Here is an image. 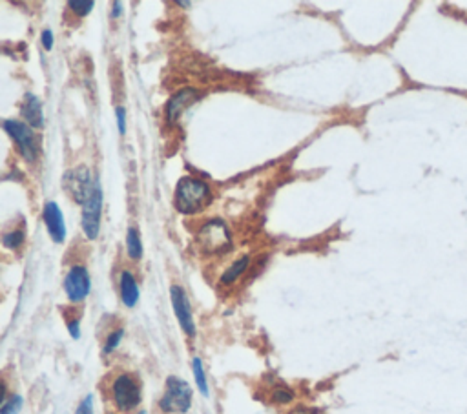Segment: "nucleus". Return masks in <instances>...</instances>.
Instances as JSON below:
<instances>
[{"label":"nucleus","instance_id":"1","mask_svg":"<svg viewBox=\"0 0 467 414\" xmlns=\"http://www.w3.org/2000/svg\"><path fill=\"white\" fill-rule=\"evenodd\" d=\"M210 203V187L197 177H183L175 190V208L181 214L192 215L201 212Z\"/></svg>","mask_w":467,"mask_h":414},{"label":"nucleus","instance_id":"2","mask_svg":"<svg viewBox=\"0 0 467 414\" xmlns=\"http://www.w3.org/2000/svg\"><path fill=\"white\" fill-rule=\"evenodd\" d=\"M112 400L121 413H131L139 407L143 400V389L139 379L130 372H122L112 382Z\"/></svg>","mask_w":467,"mask_h":414},{"label":"nucleus","instance_id":"3","mask_svg":"<svg viewBox=\"0 0 467 414\" xmlns=\"http://www.w3.org/2000/svg\"><path fill=\"white\" fill-rule=\"evenodd\" d=\"M192 406V389L184 379L170 376L166 379V389L159 407L168 414H184Z\"/></svg>","mask_w":467,"mask_h":414},{"label":"nucleus","instance_id":"4","mask_svg":"<svg viewBox=\"0 0 467 414\" xmlns=\"http://www.w3.org/2000/svg\"><path fill=\"white\" fill-rule=\"evenodd\" d=\"M197 243L201 244L206 254H223L232 247L230 232L223 221L214 219L203 225L197 234Z\"/></svg>","mask_w":467,"mask_h":414},{"label":"nucleus","instance_id":"5","mask_svg":"<svg viewBox=\"0 0 467 414\" xmlns=\"http://www.w3.org/2000/svg\"><path fill=\"white\" fill-rule=\"evenodd\" d=\"M4 130L6 134H9V137L17 143L18 150L24 155L28 162H33L37 159V153H39V146H37L35 134L31 131V128L28 124L20 121H15V119H8L4 121Z\"/></svg>","mask_w":467,"mask_h":414},{"label":"nucleus","instance_id":"6","mask_svg":"<svg viewBox=\"0 0 467 414\" xmlns=\"http://www.w3.org/2000/svg\"><path fill=\"white\" fill-rule=\"evenodd\" d=\"M101 212H102V188L101 183L95 179L92 196L83 205V230L88 239H95L101 228Z\"/></svg>","mask_w":467,"mask_h":414},{"label":"nucleus","instance_id":"7","mask_svg":"<svg viewBox=\"0 0 467 414\" xmlns=\"http://www.w3.org/2000/svg\"><path fill=\"white\" fill-rule=\"evenodd\" d=\"M93 187H95V181H92V174H90L86 166L71 168V170L64 175L66 192L70 194L79 205H84L88 197L92 196Z\"/></svg>","mask_w":467,"mask_h":414},{"label":"nucleus","instance_id":"8","mask_svg":"<svg viewBox=\"0 0 467 414\" xmlns=\"http://www.w3.org/2000/svg\"><path fill=\"white\" fill-rule=\"evenodd\" d=\"M92 290V279L84 266H71L64 278V292L71 303H81Z\"/></svg>","mask_w":467,"mask_h":414},{"label":"nucleus","instance_id":"9","mask_svg":"<svg viewBox=\"0 0 467 414\" xmlns=\"http://www.w3.org/2000/svg\"><path fill=\"white\" fill-rule=\"evenodd\" d=\"M170 300H172V307H174L175 318L179 321L183 332L188 336V338H194V336H196V323H194L192 307H190V301H188L187 292H184L179 285H172Z\"/></svg>","mask_w":467,"mask_h":414},{"label":"nucleus","instance_id":"10","mask_svg":"<svg viewBox=\"0 0 467 414\" xmlns=\"http://www.w3.org/2000/svg\"><path fill=\"white\" fill-rule=\"evenodd\" d=\"M44 223H46V228H48L49 236L55 243H62L66 239V223L62 218V212L59 208V205L55 201H49L44 206Z\"/></svg>","mask_w":467,"mask_h":414},{"label":"nucleus","instance_id":"11","mask_svg":"<svg viewBox=\"0 0 467 414\" xmlns=\"http://www.w3.org/2000/svg\"><path fill=\"white\" fill-rule=\"evenodd\" d=\"M197 99H199V93H197L196 90H192V88H187V90H181L179 93H175V95L168 100V105H166V121H177L184 110L190 105H194Z\"/></svg>","mask_w":467,"mask_h":414},{"label":"nucleus","instance_id":"12","mask_svg":"<svg viewBox=\"0 0 467 414\" xmlns=\"http://www.w3.org/2000/svg\"><path fill=\"white\" fill-rule=\"evenodd\" d=\"M119 290H121V300L124 303V307L128 309H134L139 301V285H137L134 274L128 271L121 272V279H119Z\"/></svg>","mask_w":467,"mask_h":414},{"label":"nucleus","instance_id":"13","mask_svg":"<svg viewBox=\"0 0 467 414\" xmlns=\"http://www.w3.org/2000/svg\"><path fill=\"white\" fill-rule=\"evenodd\" d=\"M22 117L26 119V122L33 128H42L44 126V114H42V105L33 93H28L22 105Z\"/></svg>","mask_w":467,"mask_h":414},{"label":"nucleus","instance_id":"14","mask_svg":"<svg viewBox=\"0 0 467 414\" xmlns=\"http://www.w3.org/2000/svg\"><path fill=\"white\" fill-rule=\"evenodd\" d=\"M249 265H250V257L249 256H241L237 261L232 263L227 271L223 272V276H221V283H223V285H234L237 279H240L241 276L247 272Z\"/></svg>","mask_w":467,"mask_h":414},{"label":"nucleus","instance_id":"15","mask_svg":"<svg viewBox=\"0 0 467 414\" xmlns=\"http://www.w3.org/2000/svg\"><path fill=\"white\" fill-rule=\"evenodd\" d=\"M126 252L131 259H141L143 257V243H141L139 232H137L136 227L128 228L126 234Z\"/></svg>","mask_w":467,"mask_h":414},{"label":"nucleus","instance_id":"16","mask_svg":"<svg viewBox=\"0 0 467 414\" xmlns=\"http://www.w3.org/2000/svg\"><path fill=\"white\" fill-rule=\"evenodd\" d=\"M192 371H194V378H196V384H197V389H199V393H201L205 398H208L210 396L208 382H206L205 367H203V362L199 360V357H194L192 360Z\"/></svg>","mask_w":467,"mask_h":414},{"label":"nucleus","instance_id":"17","mask_svg":"<svg viewBox=\"0 0 467 414\" xmlns=\"http://www.w3.org/2000/svg\"><path fill=\"white\" fill-rule=\"evenodd\" d=\"M24 230H20V228H17V230H9L6 232L4 236H2V243H4L6 249H18L22 243H24Z\"/></svg>","mask_w":467,"mask_h":414},{"label":"nucleus","instance_id":"18","mask_svg":"<svg viewBox=\"0 0 467 414\" xmlns=\"http://www.w3.org/2000/svg\"><path fill=\"white\" fill-rule=\"evenodd\" d=\"M22 409V398L18 394H13L11 398H4L2 400V407H0V414H18Z\"/></svg>","mask_w":467,"mask_h":414},{"label":"nucleus","instance_id":"19","mask_svg":"<svg viewBox=\"0 0 467 414\" xmlns=\"http://www.w3.org/2000/svg\"><path fill=\"white\" fill-rule=\"evenodd\" d=\"M68 6H70L71 11L79 15V17H86L93 9L95 2H93V0H71V2H68Z\"/></svg>","mask_w":467,"mask_h":414},{"label":"nucleus","instance_id":"20","mask_svg":"<svg viewBox=\"0 0 467 414\" xmlns=\"http://www.w3.org/2000/svg\"><path fill=\"white\" fill-rule=\"evenodd\" d=\"M122 336H124V331H122V329H117V331L112 332V334H110L108 338H106L105 347H102V353H105V354H112V353H114V350L117 349L119 345H121Z\"/></svg>","mask_w":467,"mask_h":414},{"label":"nucleus","instance_id":"21","mask_svg":"<svg viewBox=\"0 0 467 414\" xmlns=\"http://www.w3.org/2000/svg\"><path fill=\"white\" fill-rule=\"evenodd\" d=\"M272 400H274L276 403H280V406H285V403H290V401L294 400V393H290L288 389L280 387L272 393Z\"/></svg>","mask_w":467,"mask_h":414},{"label":"nucleus","instance_id":"22","mask_svg":"<svg viewBox=\"0 0 467 414\" xmlns=\"http://www.w3.org/2000/svg\"><path fill=\"white\" fill-rule=\"evenodd\" d=\"M75 414H93V396L88 394V396L79 403V407H77Z\"/></svg>","mask_w":467,"mask_h":414},{"label":"nucleus","instance_id":"23","mask_svg":"<svg viewBox=\"0 0 467 414\" xmlns=\"http://www.w3.org/2000/svg\"><path fill=\"white\" fill-rule=\"evenodd\" d=\"M115 117H117L119 131H121V136H124V134H126V110L119 106V108L115 110Z\"/></svg>","mask_w":467,"mask_h":414},{"label":"nucleus","instance_id":"24","mask_svg":"<svg viewBox=\"0 0 467 414\" xmlns=\"http://www.w3.org/2000/svg\"><path fill=\"white\" fill-rule=\"evenodd\" d=\"M68 331H70V336L73 338V340H79V338H81L79 319H71V321H68Z\"/></svg>","mask_w":467,"mask_h":414},{"label":"nucleus","instance_id":"25","mask_svg":"<svg viewBox=\"0 0 467 414\" xmlns=\"http://www.w3.org/2000/svg\"><path fill=\"white\" fill-rule=\"evenodd\" d=\"M53 40H55V39H53V31L52 30H44L42 31V46L48 49V52H49V49H53Z\"/></svg>","mask_w":467,"mask_h":414},{"label":"nucleus","instance_id":"26","mask_svg":"<svg viewBox=\"0 0 467 414\" xmlns=\"http://www.w3.org/2000/svg\"><path fill=\"white\" fill-rule=\"evenodd\" d=\"M122 13V2H114V11H112V17H121Z\"/></svg>","mask_w":467,"mask_h":414},{"label":"nucleus","instance_id":"27","mask_svg":"<svg viewBox=\"0 0 467 414\" xmlns=\"http://www.w3.org/2000/svg\"><path fill=\"white\" fill-rule=\"evenodd\" d=\"M290 414H310V413H309V410H305V409H296V410H292Z\"/></svg>","mask_w":467,"mask_h":414},{"label":"nucleus","instance_id":"28","mask_svg":"<svg viewBox=\"0 0 467 414\" xmlns=\"http://www.w3.org/2000/svg\"><path fill=\"white\" fill-rule=\"evenodd\" d=\"M177 4H179L181 8H190V6H192L190 2H177Z\"/></svg>","mask_w":467,"mask_h":414},{"label":"nucleus","instance_id":"29","mask_svg":"<svg viewBox=\"0 0 467 414\" xmlns=\"http://www.w3.org/2000/svg\"><path fill=\"white\" fill-rule=\"evenodd\" d=\"M139 414H146V410H141V413Z\"/></svg>","mask_w":467,"mask_h":414}]
</instances>
